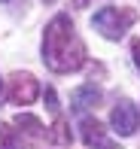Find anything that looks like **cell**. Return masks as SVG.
I'll return each mask as SVG.
<instances>
[{"mask_svg":"<svg viewBox=\"0 0 140 149\" xmlns=\"http://www.w3.org/2000/svg\"><path fill=\"white\" fill-rule=\"evenodd\" d=\"M46 107H49L52 113H58V97H55V91H52V88H46Z\"/></svg>","mask_w":140,"mask_h":149,"instance_id":"cell-10","label":"cell"},{"mask_svg":"<svg viewBox=\"0 0 140 149\" xmlns=\"http://www.w3.org/2000/svg\"><path fill=\"white\" fill-rule=\"evenodd\" d=\"M46 3H55V0H46Z\"/></svg>","mask_w":140,"mask_h":149,"instance_id":"cell-14","label":"cell"},{"mask_svg":"<svg viewBox=\"0 0 140 149\" xmlns=\"http://www.w3.org/2000/svg\"><path fill=\"white\" fill-rule=\"evenodd\" d=\"M43 61L55 73H73L85 64V46L70 15H55L43 33Z\"/></svg>","mask_w":140,"mask_h":149,"instance_id":"cell-1","label":"cell"},{"mask_svg":"<svg viewBox=\"0 0 140 149\" xmlns=\"http://www.w3.org/2000/svg\"><path fill=\"white\" fill-rule=\"evenodd\" d=\"M73 110H85V107H98L101 104V88H98L95 82H88V85H79L76 91H73Z\"/></svg>","mask_w":140,"mask_h":149,"instance_id":"cell-6","label":"cell"},{"mask_svg":"<svg viewBox=\"0 0 140 149\" xmlns=\"http://www.w3.org/2000/svg\"><path fill=\"white\" fill-rule=\"evenodd\" d=\"M15 125L22 128L24 134H31V137H43V134H46L43 122H40V119H34V116H28V113H18V116H15Z\"/></svg>","mask_w":140,"mask_h":149,"instance_id":"cell-7","label":"cell"},{"mask_svg":"<svg viewBox=\"0 0 140 149\" xmlns=\"http://www.w3.org/2000/svg\"><path fill=\"white\" fill-rule=\"evenodd\" d=\"M64 122H55V131H52V140H55V143H70V134L64 131Z\"/></svg>","mask_w":140,"mask_h":149,"instance_id":"cell-9","label":"cell"},{"mask_svg":"<svg viewBox=\"0 0 140 149\" xmlns=\"http://www.w3.org/2000/svg\"><path fill=\"white\" fill-rule=\"evenodd\" d=\"M110 128L119 134V137H131V134L140 128V113L131 100H119L110 113Z\"/></svg>","mask_w":140,"mask_h":149,"instance_id":"cell-3","label":"cell"},{"mask_svg":"<svg viewBox=\"0 0 140 149\" xmlns=\"http://www.w3.org/2000/svg\"><path fill=\"white\" fill-rule=\"evenodd\" d=\"M37 94H40V85L31 73H12L9 76V100L12 104L28 107V104L37 100Z\"/></svg>","mask_w":140,"mask_h":149,"instance_id":"cell-4","label":"cell"},{"mask_svg":"<svg viewBox=\"0 0 140 149\" xmlns=\"http://www.w3.org/2000/svg\"><path fill=\"white\" fill-rule=\"evenodd\" d=\"M0 3H6V0H0Z\"/></svg>","mask_w":140,"mask_h":149,"instance_id":"cell-15","label":"cell"},{"mask_svg":"<svg viewBox=\"0 0 140 149\" xmlns=\"http://www.w3.org/2000/svg\"><path fill=\"white\" fill-rule=\"evenodd\" d=\"M0 149H18V137L12 125H0Z\"/></svg>","mask_w":140,"mask_h":149,"instance_id":"cell-8","label":"cell"},{"mask_svg":"<svg viewBox=\"0 0 140 149\" xmlns=\"http://www.w3.org/2000/svg\"><path fill=\"white\" fill-rule=\"evenodd\" d=\"M79 131H82V143L88 146V149H116V143L107 137L104 125H101L98 119L82 116V119H79Z\"/></svg>","mask_w":140,"mask_h":149,"instance_id":"cell-5","label":"cell"},{"mask_svg":"<svg viewBox=\"0 0 140 149\" xmlns=\"http://www.w3.org/2000/svg\"><path fill=\"white\" fill-rule=\"evenodd\" d=\"M73 3H76V6H88V0H73Z\"/></svg>","mask_w":140,"mask_h":149,"instance_id":"cell-12","label":"cell"},{"mask_svg":"<svg viewBox=\"0 0 140 149\" xmlns=\"http://www.w3.org/2000/svg\"><path fill=\"white\" fill-rule=\"evenodd\" d=\"M131 55H134V64L140 67V40H131Z\"/></svg>","mask_w":140,"mask_h":149,"instance_id":"cell-11","label":"cell"},{"mask_svg":"<svg viewBox=\"0 0 140 149\" xmlns=\"http://www.w3.org/2000/svg\"><path fill=\"white\" fill-rule=\"evenodd\" d=\"M0 100H3V79H0Z\"/></svg>","mask_w":140,"mask_h":149,"instance_id":"cell-13","label":"cell"},{"mask_svg":"<svg viewBox=\"0 0 140 149\" xmlns=\"http://www.w3.org/2000/svg\"><path fill=\"white\" fill-rule=\"evenodd\" d=\"M134 24V12L131 9H116V6H104L91 15V28L107 40H122L125 31Z\"/></svg>","mask_w":140,"mask_h":149,"instance_id":"cell-2","label":"cell"}]
</instances>
